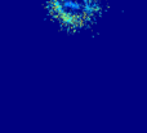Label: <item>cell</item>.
<instances>
[{"instance_id": "6da1fadb", "label": "cell", "mask_w": 147, "mask_h": 133, "mask_svg": "<svg viewBox=\"0 0 147 133\" xmlns=\"http://www.w3.org/2000/svg\"><path fill=\"white\" fill-rule=\"evenodd\" d=\"M105 7L106 0H45V9L53 23L74 32L96 25Z\"/></svg>"}]
</instances>
